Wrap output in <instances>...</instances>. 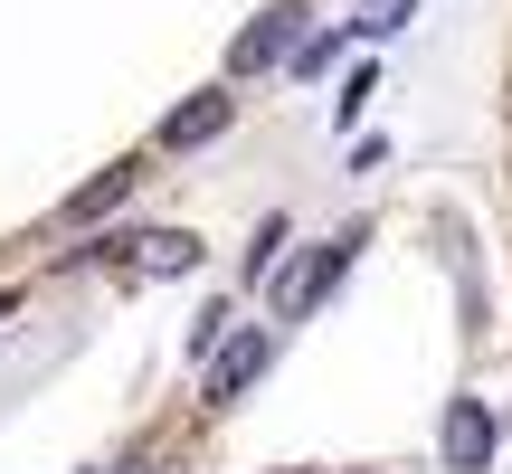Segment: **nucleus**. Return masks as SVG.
Returning a JSON list of instances; mask_svg holds the SVG:
<instances>
[{
	"label": "nucleus",
	"mask_w": 512,
	"mask_h": 474,
	"mask_svg": "<svg viewBox=\"0 0 512 474\" xmlns=\"http://www.w3.org/2000/svg\"><path fill=\"white\" fill-rule=\"evenodd\" d=\"M228 124H238V95L209 86V95H190V105H171V114H162V152H200V143H219Z\"/></svg>",
	"instance_id": "obj_5"
},
{
	"label": "nucleus",
	"mask_w": 512,
	"mask_h": 474,
	"mask_svg": "<svg viewBox=\"0 0 512 474\" xmlns=\"http://www.w3.org/2000/svg\"><path fill=\"white\" fill-rule=\"evenodd\" d=\"M10 313H19V294H0V323H10Z\"/></svg>",
	"instance_id": "obj_13"
},
{
	"label": "nucleus",
	"mask_w": 512,
	"mask_h": 474,
	"mask_svg": "<svg viewBox=\"0 0 512 474\" xmlns=\"http://www.w3.org/2000/svg\"><path fill=\"white\" fill-rule=\"evenodd\" d=\"M275 370V332L256 323V332H238V342H219L209 351V370H200V408H238L256 380Z\"/></svg>",
	"instance_id": "obj_2"
},
{
	"label": "nucleus",
	"mask_w": 512,
	"mask_h": 474,
	"mask_svg": "<svg viewBox=\"0 0 512 474\" xmlns=\"http://www.w3.org/2000/svg\"><path fill=\"white\" fill-rule=\"evenodd\" d=\"M133 181H143V162H105V181L67 190V209H57V219H67V228H95L105 209H124V200H133Z\"/></svg>",
	"instance_id": "obj_7"
},
{
	"label": "nucleus",
	"mask_w": 512,
	"mask_h": 474,
	"mask_svg": "<svg viewBox=\"0 0 512 474\" xmlns=\"http://www.w3.org/2000/svg\"><path fill=\"white\" fill-rule=\"evenodd\" d=\"M294 29H304V10H294V0H275L266 19H247V29L228 38V76H266L275 57L294 48Z\"/></svg>",
	"instance_id": "obj_4"
},
{
	"label": "nucleus",
	"mask_w": 512,
	"mask_h": 474,
	"mask_svg": "<svg viewBox=\"0 0 512 474\" xmlns=\"http://www.w3.org/2000/svg\"><path fill=\"white\" fill-rule=\"evenodd\" d=\"M285 474H323V465H285Z\"/></svg>",
	"instance_id": "obj_14"
},
{
	"label": "nucleus",
	"mask_w": 512,
	"mask_h": 474,
	"mask_svg": "<svg viewBox=\"0 0 512 474\" xmlns=\"http://www.w3.org/2000/svg\"><path fill=\"white\" fill-rule=\"evenodd\" d=\"M494 446H503V418L484 399H456V408H446V427H437L446 474H484V465H494Z\"/></svg>",
	"instance_id": "obj_3"
},
{
	"label": "nucleus",
	"mask_w": 512,
	"mask_h": 474,
	"mask_svg": "<svg viewBox=\"0 0 512 474\" xmlns=\"http://www.w3.org/2000/svg\"><path fill=\"white\" fill-rule=\"evenodd\" d=\"M370 105H380V67H351V76H342V95H332V124L351 133V124H361Z\"/></svg>",
	"instance_id": "obj_8"
},
{
	"label": "nucleus",
	"mask_w": 512,
	"mask_h": 474,
	"mask_svg": "<svg viewBox=\"0 0 512 474\" xmlns=\"http://www.w3.org/2000/svg\"><path fill=\"white\" fill-rule=\"evenodd\" d=\"M361 247H370V219H351V228L313 237V247H304V266H294V275H275V323H304V313H313V304H323V294L351 275V256H361Z\"/></svg>",
	"instance_id": "obj_1"
},
{
	"label": "nucleus",
	"mask_w": 512,
	"mask_h": 474,
	"mask_svg": "<svg viewBox=\"0 0 512 474\" xmlns=\"http://www.w3.org/2000/svg\"><path fill=\"white\" fill-rule=\"evenodd\" d=\"M275 247H285V219H256V237H247V285L275 266Z\"/></svg>",
	"instance_id": "obj_12"
},
{
	"label": "nucleus",
	"mask_w": 512,
	"mask_h": 474,
	"mask_svg": "<svg viewBox=\"0 0 512 474\" xmlns=\"http://www.w3.org/2000/svg\"><path fill=\"white\" fill-rule=\"evenodd\" d=\"M342 48H351V19H332L323 38H304V48H294V76H323V67H332Z\"/></svg>",
	"instance_id": "obj_9"
},
{
	"label": "nucleus",
	"mask_w": 512,
	"mask_h": 474,
	"mask_svg": "<svg viewBox=\"0 0 512 474\" xmlns=\"http://www.w3.org/2000/svg\"><path fill=\"white\" fill-rule=\"evenodd\" d=\"M133 474H143V465H133Z\"/></svg>",
	"instance_id": "obj_16"
},
{
	"label": "nucleus",
	"mask_w": 512,
	"mask_h": 474,
	"mask_svg": "<svg viewBox=\"0 0 512 474\" xmlns=\"http://www.w3.org/2000/svg\"><path fill=\"white\" fill-rule=\"evenodd\" d=\"M418 19V0H370V19H351V38H399Z\"/></svg>",
	"instance_id": "obj_10"
},
{
	"label": "nucleus",
	"mask_w": 512,
	"mask_h": 474,
	"mask_svg": "<svg viewBox=\"0 0 512 474\" xmlns=\"http://www.w3.org/2000/svg\"><path fill=\"white\" fill-rule=\"evenodd\" d=\"M124 266L133 275H190L200 266V237L190 228H124Z\"/></svg>",
	"instance_id": "obj_6"
},
{
	"label": "nucleus",
	"mask_w": 512,
	"mask_h": 474,
	"mask_svg": "<svg viewBox=\"0 0 512 474\" xmlns=\"http://www.w3.org/2000/svg\"><path fill=\"white\" fill-rule=\"evenodd\" d=\"M228 323H238V313H228V304H209V313H200V323H190V361H209V351H219V342H228Z\"/></svg>",
	"instance_id": "obj_11"
},
{
	"label": "nucleus",
	"mask_w": 512,
	"mask_h": 474,
	"mask_svg": "<svg viewBox=\"0 0 512 474\" xmlns=\"http://www.w3.org/2000/svg\"><path fill=\"white\" fill-rule=\"evenodd\" d=\"M361 474H389V465H361Z\"/></svg>",
	"instance_id": "obj_15"
}]
</instances>
